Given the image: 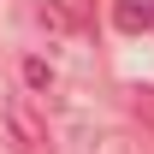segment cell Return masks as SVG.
Segmentation results:
<instances>
[{
    "instance_id": "6da1fadb",
    "label": "cell",
    "mask_w": 154,
    "mask_h": 154,
    "mask_svg": "<svg viewBox=\"0 0 154 154\" xmlns=\"http://www.w3.org/2000/svg\"><path fill=\"white\" fill-rule=\"evenodd\" d=\"M6 131H12V142H24L30 154L48 148V119L30 107V95H6Z\"/></svg>"
},
{
    "instance_id": "7a4b0ae2",
    "label": "cell",
    "mask_w": 154,
    "mask_h": 154,
    "mask_svg": "<svg viewBox=\"0 0 154 154\" xmlns=\"http://www.w3.org/2000/svg\"><path fill=\"white\" fill-rule=\"evenodd\" d=\"M113 24L125 30V36H142L154 24V0H113Z\"/></svg>"
},
{
    "instance_id": "3957f363",
    "label": "cell",
    "mask_w": 154,
    "mask_h": 154,
    "mask_svg": "<svg viewBox=\"0 0 154 154\" xmlns=\"http://www.w3.org/2000/svg\"><path fill=\"white\" fill-rule=\"evenodd\" d=\"M24 77H30L36 89H48V83H54V71H48V59H24Z\"/></svg>"
}]
</instances>
